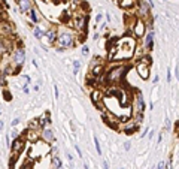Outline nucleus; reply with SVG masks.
Masks as SVG:
<instances>
[{
  "instance_id": "f257e3e1",
  "label": "nucleus",
  "mask_w": 179,
  "mask_h": 169,
  "mask_svg": "<svg viewBox=\"0 0 179 169\" xmlns=\"http://www.w3.org/2000/svg\"><path fill=\"white\" fill-rule=\"evenodd\" d=\"M136 51V38H122L117 42V52L113 60H129Z\"/></svg>"
},
{
  "instance_id": "f03ea898",
  "label": "nucleus",
  "mask_w": 179,
  "mask_h": 169,
  "mask_svg": "<svg viewBox=\"0 0 179 169\" xmlns=\"http://www.w3.org/2000/svg\"><path fill=\"white\" fill-rule=\"evenodd\" d=\"M125 70H127V67L122 66V65L115 66V67L109 69L106 73H104V81H106V84H118V82L122 81Z\"/></svg>"
},
{
  "instance_id": "7ed1b4c3",
  "label": "nucleus",
  "mask_w": 179,
  "mask_h": 169,
  "mask_svg": "<svg viewBox=\"0 0 179 169\" xmlns=\"http://www.w3.org/2000/svg\"><path fill=\"white\" fill-rule=\"evenodd\" d=\"M55 44L58 45V51H63L64 48H70L75 44V38H73L72 33H63L57 38Z\"/></svg>"
},
{
  "instance_id": "20e7f679",
  "label": "nucleus",
  "mask_w": 179,
  "mask_h": 169,
  "mask_svg": "<svg viewBox=\"0 0 179 169\" xmlns=\"http://www.w3.org/2000/svg\"><path fill=\"white\" fill-rule=\"evenodd\" d=\"M133 35L136 39H140L145 36V30H146V26H145V21L142 18H136L134 23H133Z\"/></svg>"
},
{
  "instance_id": "39448f33",
  "label": "nucleus",
  "mask_w": 179,
  "mask_h": 169,
  "mask_svg": "<svg viewBox=\"0 0 179 169\" xmlns=\"http://www.w3.org/2000/svg\"><path fill=\"white\" fill-rule=\"evenodd\" d=\"M73 24L78 31H87V24H88V15H81L75 14L73 17Z\"/></svg>"
},
{
  "instance_id": "423d86ee",
  "label": "nucleus",
  "mask_w": 179,
  "mask_h": 169,
  "mask_svg": "<svg viewBox=\"0 0 179 169\" xmlns=\"http://www.w3.org/2000/svg\"><path fill=\"white\" fill-rule=\"evenodd\" d=\"M26 61V51L23 48H17L14 51V65L17 66V70H19V67L24 65Z\"/></svg>"
},
{
  "instance_id": "0eeeda50",
  "label": "nucleus",
  "mask_w": 179,
  "mask_h": 169,
  "mask_svg": "<svg viewBox=\"0 0 179 169\" xmlns=\"http://www.w3.org/2000/svg\"><path fill=\"white\" fill-rule=\"evenodd\" d=\"M143 111H145V100L142 93L138 91L134 94V114H143Z\"/></svg>"
},
{
  "instance_id": "6e6552de",
  "label": "nucleus",
  "mask_w": 179,
  "mask_h": 169,
  "mask_svg": "<svg viewBox=\"0 0 179 169\" xmlns=\"http://www.w3.org/2000/svg\"><path fill=\"white\" fill-rule=\"evenodd\" d=\"M136 70H138L139 77H140L142 79H148V78H149V70H151V65H146V63L138 61V65H136Z\"/></svg>"
},
{
  "instance_id": "1a4fd4ad",
  "label": "nucleus",
  "mask_w": 179,
  "mask_h": 169,
  "mask_svg": "<svg viewBox=\"0 0 179 169\" xmlns=\"http://www.w3.org/2000/svg\"><path fill=\"white\" fill-rule=\"evenodd\" d=\"M121 123H124L122 124V132L125 133V135H133V133H136V130H138V127H139V124L136 123V121H121Z\"/></svg>"
},
{
  "instance_id": "9d476101",
  "label": "nucleus",
  "mask_w": 179,
  "mask_h": 169,
  "mask_svg": "<svg viewBox=\"0 0 179 169\" xmlns=\"http://www.w3.org/2000/svg\"><path fill=\"white\" fill-rule=\"evenodd\" d=\"M10 148H12V156H17L23 151L24 148V139L23 138H15L12 145H10Z\"/></svg>"
},
{
  "instance_id": "9b49d317",
  "label": "nucleus",
  "mask_w": 179,
  "mask_h": 169,
  "mask_svg": "<svg viewBox=\"0 0 179 169\" xmlns=\"http://www.w3.org/2000/svg\"><path fill=\"white\" fill-rule=\"evenodd\" d=\"M17 5H18L21 12L26 14V12H28V10L33 8V0H17Z\"/></svg>"
},
{
  "instance_id": "f8f14e48",
  "label": "nucleus",
  "mask_w": 179,
  "mask_h": 169,
  "mask_svg": "<svg viewBox=\"0 0 179 169\" xmlns=\"http://www.w3.org/2000/svg\"><path fill=\"white\" fill-rule=\"evenodd\" d=\"M91 102L96 105L99 109H103V103H102V91L100 90H94L91 93Z\"/></svg>"
},
{
  "instance_id": "ddd939ff",
  "label": "nucleus",
  "mask_w": 179,
  "mask_h": 169,
  "mask_svg": "<svg viewBox=\"0 0 179 169\" xmlns=\"http://www.w3.org/2000/svg\"><path fill=\"white\" fill-rule=\"evenodd\" d=\"M40 136H42V139L46 141V142H49V144L55 141V138H54V132H52L51 129H42Z\"/></svg>"
},
{
  "instance_id": "4468645a",
  "label": "nucleus",
  "mask_w": 179,
  "mask_h": 169,
  "mask_svg": "<svg viewBox=\"0 0 179 169\" xmlns=\"http://www.w3.org/2000/svg\"><path fill=\"white\" fill-rule=\"evenodd\" d=\"M154 48V30H151L148 35L145 36V49L151 51Z\"/></svg>"
},
{
  "instance_id": "2eb2a0df",
  "label": "nucleus",
  "mask_w": 179,
  "mask_h": 169,
  "mask_svg": "<svg viewBox=\"0 0 179 169\" xmlns=\"http://www.w3.org/2000/svg\"><path fill=\"white\" fill-rule=\"evenodd\" d=\"M45 38L48 39V42L52 45V44H55V40H57V38H58V35H57V30L54 29V27H51V29H48V31L45 33Z\"/></svg>"
},
{
  "instance_id": "dca6fc26",
  "label": "nucleus",
  "mask_w": 179,
  "mask_h": 169,
  "mask_svg": "<svg viewBox=\"0 0 179 169\" xmlns=\"http://www.w3.org/2000/svg\"><path fill=\"white\" fill-rule=\"evenodd\" d=\"M118 5L122 8V9H131L136 6V0H120Z\"/></svg>"
},
{
  "instance_id": "f3484780",
  "label": "nucleus",
  "mask_w": 179,
  "mask_h": 169,
  "mask_svg": "<svg viewBox=\"0 0 179 169\" xmlns=\"http://www.w3.org/2000/svg\"><path fill=\"white\" fill-rule=\"evenodd\" d=\"M51 123V118H49V112H46L44 117H40L39 118V127H42V129H45L46 126Z\"/></svg>"
},
{
  "instance_id": "a211bd4d",
  "label": "nucleus",
  "mask_w": 179,
  "mask_h": 169,
  "mask_svg": "<svg viewBox=\"0 0 179 169\" xmlns=\"http://www.w3.org/2000/svg\"><path fill=\"white\" fill-rule=\"evenodd\" d=\"M102 73H103V65H99L97 66H94L93 67V70H91V77L93 78H99V77H102Z\"/></svg>"
},
{
  "instance_id": "6ab92c4d",
  "label": "nucleus",
  "mask_w": 179,
  "mask_h": 169,
  "mask_svg": "<svg viewBox=\"0 0 179 169\" xmlns=\"http://www.w3.org/2000/svg\"><path fill=\"white\" fill-rule=\"evenodd\" d=\"M28 17H30V21H31V23H39V19H40V17H39V14H37V10L35 9V8H31L30 10H28Z\"/></svg>"
},
{
  "instance_id": "aec40b11",
  "label": "nucleus",
  "mask_w": 179,
  "mask_h": 169,
  "mask_svg": "<svg viewBox=\"0 0 179 169\" xmlns=\"http://www.w3.org/2000/svg\"><path fill=\"white\" fill-rule=\"evenodd\" d=\"M52 169H63V163L58 156H52Z\"/></svg>"
},
{
  "instance_id": "412c9836",
  "label": "nucleus",
  "mask_w": 179,
  "mask_h": 169,
  "mask_svg": "<svg viewBox=\"0 0 179 169\" xmlns=\"http://www.w3.org/2000/svg\"><path fill=\"white\" fill-rule=\"evenodd\" d=\"M33 33H35V36L37 38V39H40L42 36H45V31L42 30L39 26H35V30H33Z\"/></svg>"
},
{
  "instance_id": "4be33fe9",
  "label": "nucleus",
  "mask_w": 179,
  "mask_h": 169,
  "mask_svg": "<svg viewBox=\"0 0 179 169\" xmlns=\"http://www.w3.org/2000/svg\"><path fill=\"white\" fill-rule=\"evenodd\" d=\"M3 99H5L6 102H10V100H12V94H10L9 90H5V91H3Z\"/></svg>"
},
{
  "instance_id": "5701e85b",
  "label": "nucleus",
  "mask_w": 179,
  "mask_h": 169,
  "mask_svg": "<svg viewBox=\"0 0 179 169\" xmlns=\"http://www.w3.org/2000/svg\"><path fill=\"white\" fill-rule=\"evenodd\" d=\"M134 121L138 123V124L142 123L143 121V114H134Z\"/></svg>"
},
{
  "instance_id": "b1692460",
  "label": "nucleus",
  "mask_w": 179,
  "mask_h": 169,
  "mask_svg": "<svg viewBox=\"0 0 179 169\" xmlns=\"http://www.w3.org/2000/svg\"><path fill=\"white\" fill-rule=\"evenodd\" d=\"M94 145H96V150H97V153L99 154H102V148H100V142H99V139L94 136Z\"/></svg>"
},
{
  "instance_id": "393cba45",
  "label": "nucleus",
  "mask_w": 179,
  "mask_h": 169,
  "mask_svg": "<svg viewBox=\"0 0 179 169\" xmlns=\"http://www.w3.org/2000/svg\"><path fill=\"white\" fill-rule=\"evenodd\" d=\"M0 84H2L3 87H6L8 86V81H6V78H5V75L2 73V75H0Z\"/></svg>"
},
{
  "instance_id": "a878e982",
  "label": "nucleus",
  "mask_w": 179,
  "mask_h": 169,
  "mask_svg": "<svg viewBox=\"0 0 179 169\" xmlns=\"http://www.w3.org/2000/svg\"><path fill=\"white\" fill-rule=\"evenodd\" d=\"M73 67H75V70H78V69L81 67V61H78V60L73 61Z\"/></svg>"
},
{
  "instance_id": "bb28decb",
  "label": "nucleus",
  "mask_w": 179,
  "mask_h": 169,
  "mask_svg": "<svg viewBox=\"0 0 179 169\" xmlns=\"http://www.w3.org/2000/svg\"><path fill=\"white\" fill-rule=\"evenodd\" d=\"M157 169H166V163L161 160V162L158 163V166H157Z\"/></svg>"
},
{
  "instance_id": "cd10ccee",
  "label": "nucleus",
  "mask_w": 179,
  "mask_h": 169,
  "mask_svg": "<svg viewBox=\"0 0 179 169\" xmlns=\"http://www.w3.org/2000/svg\"><path fill=\"white\" fill-rule=\"evenodd\" d=\"M170 79H172V72H170V69H167V81L170 82Z\"/></svg>"
},
{
  "instance_id": "c85d7f7f",
  "label": "nucleus",
  "mask_w": 179,
  "mask_h": 169,
  "mask_svg": "<svg viewBox=\"0 0 179 169\" xmlns=\"http://www.w3.org/2000/svg\"><path fill=\"white\" fill-rule=\"evenodd\" d=\"M82 54L84 56H88V47H84L82 48Z\"/></svg>"
},
{
  "instance_id": "c756f323",
  "label": "nucleus",
  "mask_w": 179,
  "mask_h": 169,
  "mask_svg": "<svg viewBox=\"0 0 179 169\" xmlns=\"http://www.w3.org/2000/svg\"><path fill=\"white\" fill-rule=\"evenodd\" d=\"M75 148H76V153H78V156H79V157H82V151H81V148H79L78 145L75 147Z\"/></svg>"
},
{
  "instance_id": "7c9ffc66",
  "label": "nucleus",
  "mask_w": 179,
  "mask_h": 169,
  "mask_svg": "<svg viewBox=\"0 0 179 169\" xmlns=\"http://www.w3.org/2000/svg\"><path fill=\"white\" fill-rule=\"evenodd\" d=\"M18 123H19V118H14V120H12V126H14V127H15Z\"/></svg>"
},
{
  "instance_id": "2f4dec72",
  "label": "nucleus",
  "mask_w": 179,
  "mask_h": 169,
  "mask_svg": "<svg viewBox=\"0 0 179 169\" xmlns=\"http://www.w3.org/2000/svg\"><path fill=\"white\" fill-rule=\"evenodd\" d=\"M130 145H131L130 142H127V144H124V148H125V151H129V150H130Z\"/></svg>"
},
{
  "instance_id": "473e14b6",
  "label": "nucleus",
  "mask_w": 179,
  "mask_h": 169,
  "mask_svg": "<svg viewBox=\"0 0 179 169\" xmlns=\"http://www.w3.org/2000/svg\"><path fill=\"white\" fill-rule=\"evenodd\" d=\"M103 169H109V165H108V162H106V160L103 162Z\"/></svg>"
},
{
  "instance_id": "72a5a7b5",
  "label": "nucleus",
  "mask_w": 179,
  "mask_h": 169,
  "mask_svg": "<svg viewBox=\"0 0 179 169\" xmlns=\"http://www.w3.org/2000/svg\"><path fill=\"white\" fill-rule=\"evenodd\" d=\"M54 91H55V97H58V87L54 86Z\"/></svg>"
},
{
  "instance_id": "f704fd0d",
  "label": "nucleus",
  "mask_w": 179,
  "mask_h": 169,
  "mask_svg": "<svg viewBox=\"0 0 179 169\" xmlns=\"http://www.w3.org/2000/svg\"><path fill=\"white\" fill-rule=\"evenodd\" d=\"M102 18H103V15H102V14H99V15H97V23H100Z\"/></svg>"
},
{
  "instance_id": "c9c22d12",
  "label": "nucleus",
  "mask_w": 179,
  "mask_h": 169,
  "mask_svg": "<svg viewBox=\"0 0 179 169\" xmlns=\"http://www.w3.org/2000/svg\"><path fill=\"white\" fill-rule=\"evenodd\" d=\"M176 78H178V81H179V66H176Z\"/></svg>"
},
{
  "instance_id": "e433bc0d",
  "label": "nucleus",
  "mask_w": 179,
  "mask_h": 169,
  "mask_svg": "<svg viewBox=\"0 0 179 169\" xmlns=\"http://www.w3.org/2000/svg\"><path fill=\"white\" fill-rule=\"evenodd\" d=\"M175 127H176V132L179 133V123H176V126H175Z\"/></svg>"
},
{
  "instance_id": "4c0bfd02",
  "label": "nucleus",
  "mask_w": 179,
  "mask_h": 169,
  "mask_svg": "<svg viewBox=\"0 0 179 169\" xmlns=\"http://www.w3.org/2000/svg\"><path fill=\"white\" fill-rule=\"evenodd\" d=\"M3 127V121H0V129H2Z\"/></svg>"
},
{
  "instance_id": "58836bf2",
  "label": "nucleus",
  "mask_w": 179,
  "mask_h": 169,
  "mask_svg": "<svg viewBox=\"0 0 179 169\" xmlns=\"http://www.w3.org/2000/svg\"><path fill=\"white\" fill-rule=\"evenodd\" d=\"M84 168H85V169H90V168H88V165H87V163H85V165H84Z\"/></svg>"
},
{
  "instance_id": "ea45409f",
  "label": "nucleus",
  "mask_w": 179,
  "mask_h": 169,
  "mask_svg": "<svg viewBox=\"0 0 179 169\" xmlns=\"http://www.w3.org/2000/svg\"><path fill=\"white\" fill-rule=\"evenodd\" d=\"M121 169H122V168H121Z\"/></svg>"
}]
</instances>
